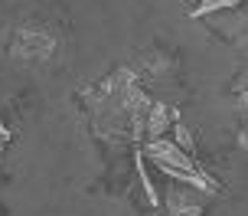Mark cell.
I'll list each match as a JSON object with an SVG mask.
<instances>
[{"label":"cell","instance_id":"obj_1","mask_svg":"<svg viewBox=\"0 0 248 216\" xmlns=\"http://www.w3.org/2000/svg\"><path fill=\"white\" fill-rule=\"evenodd\" d=\"M78 99L95 138L108 144L144 141V121L154 99L140 89V79L131 69H114L111 76L88 85Z\"/></svg>","mask_w":248,"mask_h":216},{"label":"cell","instance_id":"obj_2","mask_svg":"<svg viewBox=\"0 0 248 216\" xmlns=\"http://www.w3.org/2000/svg\"><path fill=\"white\" fill-rule=\"evenodd\" d=\"M144 154H147V161L157 167L167 180L189 183V187H199V190H209V193L219 190V183H216V180L196 164V157H193L189 151H183V148H176L167 134H163V138L144 141Z\"/></svg>","mask_w":248,"mask_h":216},{"label":"cell","instance_id":"obj_3","mask_svg":"<svg viewBox=\"0 0 248 216\" xmlns=\"http://www.w3.org/2000/svg\"><path fill=\"white\" fill-rule=\"evenodd\" d=\"M10 52L16 63L39 66V63H46V59H52L56 36H52L49 30H43V26H20L10 39Z\"/></svg>","mask_w":248,"mask_h":216},{"label":"cell","instance_id":"obj_4","mask_svg":"<svg viewBox=\"0 0 248 216\" xmlns=\"http://www.w3.org/2000/svg\"><path fill=\"white\" fill-rule=\"evenodd\" d=\"M212 197L216 193H209V190H199V187L170 180V187L163 193V206H167L170 216H202L206 206L212 203Z\"/></svg>","mask_w":248,"mask_h":216},{"label":"cell","instance_id":"obj_5","mask_svg":"<svg viewBox=\"0 0 248 216\" xmlns=\"http://www.w3.org/2000/svg\"><path fill=\"white\" fill-rule=\"evenodd\" d=\"M202 23L225 43H235V46L245 43V7H229V10L209 13V17H202Z\"/></svg>","mask_w":248,"mask_h":216},{"label":"cell","instance_id":"obj_6","mask_svg":"<svg viewBox=\"0 0 248 216\" xmlns=\"http://www.w3.org/2000/svg\"><path fill=\"white\" fill-rule=\"evenodd\" d=\"M245 0H196V7H189V17L193 20H202V17H209V13H219V10H229V7H242Z\"/></svg>","mask_w":248,"mask_h":216},{"label":"cell","instance_id":"obj_7","mask_svg":"<svg viewBox=\"0 0 248 216\" xmlns=\"http://www.w3.org/2000/svg\"><path fill=\"white\" fill-rule=\"evenodd\" d=\"M7 144H10V131H7V125L0 121V154L7 151Z\"/></svg>","mask_w":248,"mask_h":216}]
</instances>
